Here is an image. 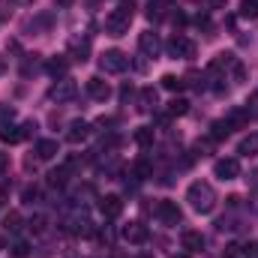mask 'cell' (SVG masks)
Returning <instances> with one entry per match:
<instances>
[{
	"label": "cell",
	"mask_w": 258,
	"mask_h": 258,
	"mask_svg": "<svg viewBox=\"0 0 258 258\" xmlns=\"http://www.w3.org/2000/svg\"><path fill=\"white\" fill-rule=\"evenodd\" d=\"M156 216H159V222L168 225V228H174V225L183 222V210L177 207V201H159V204H156Z\"/></svg>",
	"instance_id": "obj_3"
},
{
	"label": "cell",
	"mask_w": 258,
	"mask_h": 258,
	"mask_svg": "<svg viewBox=\"0 0 258 258\" xmlns=\"http://www.w3.org/2000/svg\"><path fill=\"white\" fill-rule=\"evenodd\" d=\"M126 66H129V57L123 51H117V48H111V51H105V54L99 57V69H102V72H111V75L126 72Z\"/></svg>",
	"instance_id": "obj_4"
},
{
	"label": "cell",
	"mask_w": 258,
	"mask_h": 258,
	"mask_svg": "<svg viewBox=\"0 0 258 258\" xmlns=\"http://www.w3.org/2000/svg\"><path fill=\"white\" fill-rule=\"evenodd\" d=\"M66 180H69V168H54V171H48V186H66Z\"/></svg>",
	"instance_id": "obj_25"
},
{
	"label": "cell",
	"mask_w": 258,
	"mask_h": 258,
	"mask_svg": "<svg viewBox=\"0 0 258 258\" xmlns=\"http://www.w3.org/2000/svg\"><path fill=\"white\" fill-rule=\"evenodd\" d=\"M99 213H102L105 219H117V216L123 213L120 195H102V198H99Z\"/></svg>",
	"instance_id": "obj_8"
},
{
	"label": "cell",
	"mask_w": 258,
	"mask_h": 258,
	"mask_svg": "<svg viewBox=\"0 0 258 258\" xmlns=\"http://www.w3.org/2000/svg\"><path fill=\"white\" fill-rule=\"evenodd\" d=\"M57 153H60V147H57L54 138H42V141H36V159H54Z\"/></svg>",
	"instance_id": "obj_14"
},
{
	"label": "cell",
	"mask_w": 258,
	"mask_h": 258,
	"mask_svg": "<svg viewBox=\"0 0 258 258\" xmlns=\"http://www.w3.org/2000/svg\"><path fill=\"white\" fill-rule=\"evenodd\" d=\"M129 24H132V18L123 15L120 9H114V12L105 18V33H108V36H123V33H129Z\"/></svg>",
	"instance_id": "obj_5"
},
{
	"label": "cell",
	"mask_w": 258,
	"mask_h": 258,
	"mask_svg": "<svg viewBox=\"0 0 258 258\" xmlns=\"http://www.w3.org/2000/svg\"><path fill=\"white\" fill-rule=\"evenodd\" d=\"M66 66H69V63H66V57H51V60L45 63V69H48L51 75H63Z\"/></svg>",
	"instance_id": "obj_29"
},
{
	"label": "cell",
	"mask_w": 258,
	"mask_h": 258,
	"mask_svg": "<svg viewBox=\"0 0 258 258\" xmlns=\"http://www.w3.org/2000/svg\"><path fill=\"white\" fill-rule=\"evenodd\" d=\"M156 105H159V96H156V90L153 87H144L141 93H138V111H156Z\"/></svg>",
	"instance_id": "obj_13"
},
{
	"label": "cell",
	"mask_w": 258,
	"mask_h": 258,
	"mask_svg": "<svg viewBox=\"0 0 258 258\" xmlns=\"http://www.w3.org/2000/svg\"><path fill=\"white\" fill-rule=\"evenodd\" d=\"M141 258H150V255H141Z\"/></svg>",
	"instance_id": "obj_48"
},
{
	"label": "cell",
	"mask_w": 258,
	"mask_h": 258,
	"mask_svg": "<svg viewBox=\"0 0 258 258\" xmlns=\"http://www.w3.org/2000/svg\"><path fill=\"white\" fill-rule=\"evenodd\" d=\"M189 111V102L186 99H171L168 102V117H180V114H186Z\"/></svg>",
	"instance_id": "obj_27"
},
{
	"label": "cell",
	"mask_w": 258,
	"mask_h": 258,
	"mask_svg": "<svg viewBox=\"0 0 258 258\" xmlns=\"http://www.w3.org/2000/svg\"><path fill=\"white\" fill-rule=\"evenodd\" d=\"M168 3H171V0H150V6H147V18H150V21H162Z\"/></svg>",
	"instance_id": "obj_20"
},
{
	"label": "cell",
	"mask_w": 258,
	"mask_h": 258,
	"mask_svg": "<svg viewBox=\"0 0 258 258\" xmlns=\"http://www.w3.org/2000/svg\"><path fill=\"white\" fill-rule=\"evenodd\" d=\"M15 3H30V0H15Z\"/></svg>",
	"instance_id": "obj_47"
},
{
	"label": "cell",
	"mask_w": 258,
	"mask_h": 258,
	"mask_svg": "<svg viewBox=\"0 0 258 258\" xmlns=\"http://www.w3.org/2000/svg\"><path fill=\"white\" fill-rule=\"evenodd\" d=\"M138 51H141L144 57H156V54H159V36L150 33V30L141 33V36H138Z\"/></svg>",
	"instance_id": "obj_12"
},
{
	"label": "cell",
	"mask_w": 258,
	"mask_h": 258,
	"mask_svg": "<svg viewBox=\"0 0 258 258\" xmlns=\"http://www.w3.org/2000/svg\"><path fill=\"white\" fill-rule=\"evenodd\" d=\"M69 51H72V57L75 60H87V54H90V42L87 39H72V45H69Z\"/></svg>",
	"instance_id": "obj_22"
},
{
	"label": "cell",
	"mask_w": 258,
	"mask_h": 258,
	"mask_svg": "<svg viewBox=\"0 0 258 258\" xmlns=\"http://www.w3.org/2000/svg\"><path fill=\"white\" fill-rule=\"evenodd\" d=\"M21 198H24V204H36V201H39V189H36V186H24Z\"/></svg>",
	"instance_id": "obj_32"
},
{
	"label": "cell",
	"mask_w": 258,
	"mask_h": 258,
	"mask_svg": "<svg viewBox=\"0 0 258 258\" xmlns=\"http://www.w3.org/2000/svg\"><path fill=\"white\" fill-rule=\"evenodd\" d=\"M162 87H165V90H171V93H180V90L186 87V81H183V78H177V75H162Z\"/></svg>",
	"instance_id": "obj_26"
},
{
	"label": "cell",
	"mask_w": 258,
	"mask_h": 258,
	"mask_svg": "<svg viewBox=\"0 0 258 258\" xmlns=\"http://www.w3.org/2000/svg\"><path fill=\"white\" fill-rule=\"evenodd\" d=\"M171 258H189V252H174Z\"/></svg>",
	"instance_id": "obj_42"
},
{
	"label": "cell",
	"mask_w": 258,
	"mask_h": 258,
	"mask_svg": "<svg viewBox=\"0 0 258 258\" xmlns=\"http://www.w3.org/2000/svg\"><path fill=\"white\" fill-rule=\"evenodd\" d=\"M210 3H213V6H222V3H225V0H210Z\"/></svg>",
	"instance_id": "obj_45"
},
{
	"label": "cell",
	"mask_w": 258,
	"mask_h": 258,
	"mask_svg": "<svg viewBox=\"0 0 258 258\" xmlns=\"http://www.w3.org/2000/svg\"><path fill=\"white\" fill-rule=\"evenodd\" d=\"M168 54H171L174 60H189V57H195V42L189 36L177 33V36H171V42H168Z\"/></svg>",
	"instance_id": "obj_2"
},
{
	"label": "cell",
	"mask_w": 258,
	"mask_h": 258,
	"mask_svg": "<svg viewBox=\"0 0 258 258\" xmlns=\"http://www.w3.org/2000/svg\"><path fill=\"white\" fill-rule=\"evenodd\" d=\"M57 3H60V6H69V3H72V0H57Z\"/></svg>",
	"instance_id": "obj_46"
},
{
	"label": "cell",
	"mask_w": 258,
	"mask_h": 258,
	"mask_svg": "<svg viewBox=\"0 0 258 258\" xmlns=\"http://www.w3.org/2000/svg\"><path fill=\"white\" fill-rule=\"evenodd\" d=\"M6 162H9V156H6V153H0V171L6 168Z\"/></svg>",
	"instance_id": "obj_41"
},
{
	"label": "cell",
	"mask_w": 258,
	"mask_h": 258,
	"mask_svg": "<svg viewBox=\"0 0 258 258\" xmlns=\"http://www.w3.org/2000/svg\"><path fill=\"white\" fill-rule=\"evenodd\" d=\"M246 111H249V117H258V93L246 102Z\"/></svg>",
	"instance_id": "obj_39"
},
{
	"label": "cell",
	"mask_w": 258,
	"mask_h": 258,
	"mask_svg": "<svg viewBox=\"0 0 258 258\" xmlns=\"http://www.w3.org/2000/svg\"><path fill=\"white\" fill-rule=\"evenodd\" d=\"M87 96H90V99H96V102H105V99L111 96V87H108V81H102L99 75L87 78Z\"/></svg>",
	"instance_id": "obj_9"
},
{
	"label": "cell",
	"mask_w": 258,
	"mask_h": 258,
	"mask_svg": "<svg viewBox=\"0 0 258 258\" xmlns=\"http://www.w3.org/2000/svg\"><path fill=\"white\" fill-rule=\"evenodd\" d=\"M18 228H21V213H18V210H9V213L3 216V231L15 234Z\"/></svg>",
	"instance_id": "obj_24"
},
{
	"label": "cell",
	"mask_w": 258,
	"mask_h": 258,
	"mask_svg": "<svg viewBox=\"0 0 258 258\" xmlns=\"http://www.w3.org/2000/svg\"><path fill=\"white\" fill-rule=\"evenodd\" d=\"M231 132H234V129H231L228 120H213V123H210V138H213V141H225Z\"/></svg>",
	"instance_id": "obj_18"
},
{
	"label": "cell",
	"mask_w": 258,
	"mask_h": 258,
	"mask_svg": "<svg viewBox=\"0 0 258 258\" xmlns=\"http://www.w3.org/2000/svg\"><path fill=\"white\" fill-rule=\"evenodd\" d=\"M132 141H135L138 147H150V144L156 141V129L153 126H138L132 132Z\"/></svg>",
	"instance_id": "obj_16"
},
{
	"label": "cell",
	"mask_w": 258,
	"mask_h": 258,
	"mask_svg": "<svg viewBox=\"0 0 258 258\" xmlns=\"http://www.w3.org/2000/svg\"><path fill=\"white\" fill-rule=\"evenodd\" d=\"M132 177H135V180H147V177H153V165H150L147 159H135V162H132Z\"/></svg>",
	"instance_id": "obj_19"
},
{
	"label": "cell",
	"mask_w": 258,
	"mask_h": 258,
	"mask_svg": "<svg viewBox=\"0 0 258 258\" xmlns=\"http://www.w3.org/2000/svg\"><path fill=\"white\" fill-rule=\"evenodd\" d=\"M207 150H210V141H195L192 156H195V159H198V156H207Z\"/></svg>",
	"instance_id": "obj_36"
},
{
	"label": "cell",
	"mask_w": 258,
	"mask_h": 258,
	"mask_svg": "<svg viewBox=\"0 0 258 258\" xmlns=\"http://www.w3.org/2000/svg\"><path fill=\"white\" fill-rule=\"evenodd\" d=\"M3 72H6V60H3V57H0V75H3Z\"/></svg>",
	"instance_id": "obj_43"
},
{
	"label": "cell",
	"mask_w": 258,
	"mask_h": 258,
	"mask_svg": "<svg viewBox=\"0 0 258 258\" xmlns=\"http://www.w3.org/2000/svg\"><path fill=\"white\" fill-rule=\"evenodd\" d=\"M12 117H15V111H12L9 105H0V123L6 126V120H12Z\"/></svg>",
	"instance_id": "obj_37"
},
{
	"label": "cell",
	"mask_w": 258,
	"mask_h": 258,
	"mask_svg": "<svg viewBox=\"0 0 258 258\" xmlns=\"http://www.w3.org/2000/svg\"><path fill=\"white\" fill-rule=\"evenodd\" d=\"M213 174H216L219 180H234V177L240 174V162H237V159H216V162H213Z\"/></svg>",
	"instance_id": "obj_7"
},
{
	"label": "cell",
	"mask_w": 258,
	"mask_h": 258,
	"mask_svg": "<svg viewBox=\"0 0 258 258\" xmlns=\"http://www.w3.org/2000/svg\"><path fill=\"white\" fill-rule=\"evenodd\" d=\"M195 24H198V27H210V18H207V15H198Z\"/></svg>",
	"instance_id": "obj_40"
},
{
	"label": "cell",
	"mask_w": 258,
	"mask_h": 258,
	"mask_svg": "<svg viewBox=\"0 0 258 258\" xmlns=\"http://www.w3.org/2000/svg\"><path fill=\"white\" fill-rule=\"evenodd\" d=\"M9 249H12V258H27V255H30V246H27V243H21V240H18V243H12Z\"/></svg>",
	"instance_id": "obj_31"
},
{
	"label": "cell",
	"mask_w": 258,
	"mask_h": 258,
	"mask_svg": "<svg viewBox=\"0 0 258 258\" xmlns=\"http://www.w3.org/2000/svg\"><path fill=\"white\" fill-rule=\"evenodd\" d=\"M240 18H258V0H240Z\"/></svg>",
	"instance_id": "obj_28"
},
{
	"label": "cell",
	"mask_w": 258,
	"mask_h": 258,
	"mask_svg": "<svg viewBox=\"0 0 258 258\" xmlns=\"http://www.w3.org/2000/svg\"><path fill=\"white\" fill-rule=\"evenodd\" d=\"M237 153H240V156H255V153H258V135H255V132H252V135H246V138L237 144Z\"/></svg>",
	"instance_id": "obj_23"
},
{
	"label": "cell",
	"mask_w": 258,
	"mask_h": 258,
	"mask_svg": "<svg viewBox=\"0 0 258 258\" xmlns=\"http://www.w3.org/2000/svg\"><path fill=\"white\" fill-rule=\"evenodd\" d=\"M180 243H183L186 252H201V249H204V234H201V231H183Z\"/></svg>",
	"instance_id": "obj_15"
},
{
	"label": "cell",
	"mask_w": 258,
	"mask_h": 258,
	"mask_svg": "<svg viewBox=\"0 0 258 258\" xmlns=\"http://www.w3.org/2000/svg\"><path fill=\"white\" fill-rule=\"evenodd\" d=\"M222 258H243V252H240V246L237 243H231V246H225V255Z\"/></svg>",
	"instance_id": "obj_38"
},
{
	"label": "cell",
	"mask_w": 258,
	"mask_h": 258,
	"mask_svg": "<svg viewBox=\"0 0 258 258\" xmlns=\"http://www.w3.org/2000/svg\"><path fill=\"white\" fill-rule=\"evenodd\" d=\"M240 252H243V258H258V240L243 243V246H240Z\"/></svg>",
	"instance_id": "obj_34"
},
{
	"label": "cell",
	"mask_w": 258,
	"mask_h": 258,
	"mask_svg": "<svg viewBox=\"0 0 258 258\" xmlns=\"http://www.w3.org/2000/svg\"><path fill=\"white\" fill-rule=\"evenodd\" d=\"M75 93H78V87H75V81H69V78H63V81H57L54 87H51V99L57 102V105H63V102H72L75 99Z\"/></svg>",
	"instance_id": "obj_6"
},
{
	"label": "cell",
	"mask_w": 258,
	"mask_h": 258,
	"mask_svg": "<svg viewBox=\"0 0 258 258\" xmlns=\"http://www.w3.org/2000/svg\"><path fill=\"white\" fill-rule=\"evenodd\" d=\"M120 234H123V240H126V243H147V237H150L144 222H129V225H123V231H120Z\"/></svg>",
	"instance_id": "obj_10"
},
{
	"label": "cell",
	"mask_w": 258,
	"mask_h": 258,
	"mask_svg": "<svg viewBox=\"0 0 258 258\" xmlns=\"http://www.w3.org/2000/svg\"><path fill=\"white\" fill-rule=\"evenodd\" d=\"M231 75H234V81L240 84V81H246V66L240 63V60H234V66H231Z\"/></svg>",
	"instance_id": "obj_33"
},
{
	"label": "cell",
	"mask_w": 258,
	"mask_h": 258,
	"mask_svg": "<svg viewBox=\"0 0 258 258\" xmlns=\"http://www.w3.org/2000/svg\"><path fill=\"white\" fill-rule=\"evenodd\" d=\"M0 141L3 144H18V141H24V129L21 126H0Z\"/></svg>",
	"instance_id": "obj_17"
},
{
	"label": "cell",
	"mask_w": 258,
	"mask_h": 258,
	"mask_svg": "<svg viewBox=\"0 0 258 258\" xmlns=\"http://www.w3.org/2000/svg\"><path fill=\"white\" fill-rule=\"evenodd\" d=\"M117 9L132 18V15H135V0H117Z\"/></svg>",
	"instance_id": "obj_35"
},
{
	"label": "cell",
	"mask_w": 258,
	"mask_h": 258,
	"mask_svg": "<svg viewBox=\"0 0 258 258\" xmlns=\"http://www.w3.org/2000/svg\"><path fill=\"white\" fill-rule=\"evenodd\" d=\"M3 246H6V237H3V234H0V249H3Z\"/></svg>",
	"instance_id": "obj_44"
},
{
	"label": "cell",
	"mask_w": 258,
	"mask_h": 258,
	"mask_svg": "<svg viewBox=\"0 0 258 258\" xmlns=\"http://www.w3.org/2000/svg\"><path fill=\"white\" fill-rule=\"evenodd\" d=\"M186 201L192 204V210H198V213H213L219 198H216V189L207 180H195L192 186L186 189Z\"/></svg>",
	"instance_id": "obj_1"
},
{
	"label": "cell",
	"mask_w": 258,
	"mask_h": 258,
	"mask_svg": "<svg viewBox=\"0 0 258 258\" xmlns=\"http://www.w3.org/2000/svg\"><path fill=\"white\" fill-rule=\"evenodd\" d=\"M225 120L231 123V129H240V126H246V123H249V111H246V108H231Z\"/></svg>",
	"instance_id": "obj_21"
},
{
	"label": "cell",
	"mask_w": 258,
	"mask_h": 258,
	"mask_svg": "<svg viewBox=\"0 0 258 258\" xmlns=\"http://www.w3.org/2000/svg\"><path fill=\"white\" fill-rule=\"evenodd\" d=\"M45 225H48V219H45L42 213H36V216L30 219V231H33V234H42V231H45Z\"/></svg>",
	"instance_id": "obj_30"
},
{
	"label": "cell",
	"mask_w": 258,
	"mask_h": 258,
	"mask_svg": "<svg viewBox=\"0 0 258 258\" xmlns=\"http://www.w3.org/2000/svg\"><path fill=\"white\" fill-rule=\"evenodd\" d=\"M87 138H90V123L87 120H72L69 123V129H66V141L69 144H81Z\"/></svg>",
	"instance_id": "obj_11"
}]
</instances>
